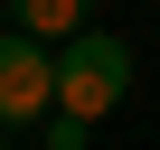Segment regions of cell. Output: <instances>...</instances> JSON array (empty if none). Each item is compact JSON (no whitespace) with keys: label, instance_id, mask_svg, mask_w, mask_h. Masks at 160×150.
<instances>
[{"label":"cell","instance_id":"obj_1","mask_svg":"<svg viewBox=\"0 0 160 150\" xmlns=\"http://www.w3.org/2000/svg\"><path fill=\"white\" fill-rule=\"evenodd\" d=\"M122 94H132V47H122L113 28H85L75 47H57V113L104 122Z\"/></svg>","mask_w":160,"mask_h":150},{"label":"cell","instance_id":"obj_2","mask_svg":"<svg viewBox=\"0 0 160 150\" xmlns=\"http://www.w3.org/2000/svg\"><path fill=\"white\" fill-rule=\"evenodd\" d=\"M57 113V56L19 28H0V131H28Z\"/></svg>","mask_w":160,"mask_h":150},{"label":"cell","instance_id":"obj_3","mask_svg":"<svg viewBox=\"0 0 160 150\" xmlns=\"http://www.w3.org/2000/svg\"><path fill=\"white\" fill-rule=\"evenodd\" d=\"M85 10H94V0H10V28L38 38V47H75V38L94 28Z\"/></svg>","mask_w":160,"mask_h":150},{"label":"cell","instance_id":"obj_4","mask_svg":"<svg viewBox=\"0 0 160 150\" xmlns=\"http://www.w3.org/2000/svg\"><path fill=\"white\" fill-rule=\"evenodd\" d=\"M94 122H75V113H47V150H85Z\"/></svg>","mask_w":160,"mask_h":150},{"label":"cell","instance_id":"obj_5","mask_svg":"<svg viewBox=\"0 0 160 150\" xmlns=\"http://www.w3.org/2000/svg\"><path fill=\"white\" fill-rule=\"evenodd\" d=\"M0 150H10V131H0Z\"/></svg>","mask_w":160,"mask_h":150},{"label":"cell","instance_id":"obj_6","mask_svg":"<svg viewBox=\"0 0 160 150\" xmlns=\"http://www.w3.org/2000/svg\"><path fill=\"white\" fill-rule=\"evenodd\" d=\"M0 10H10V0H0Z\"/></svg>","mask_w":160,"mask_h":150}]
</instances>
